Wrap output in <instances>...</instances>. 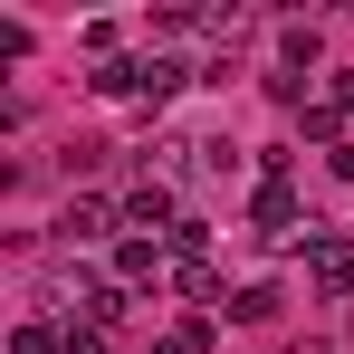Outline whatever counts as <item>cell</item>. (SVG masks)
<instances>
[{
  "label": "cell",
  "instance_id": "cell-1",
  "mask_svg": "<svg viewBox=\"0 0 354 354\" xmlns=\"http://www.w3.org/2000/svg\"><path fill=\"white\" fill-rule=\"evenodd\" d=\"M306 278H316V297H354V239H316Z\"/></svg>",
  "mask_w": 354,
  "mask_h": 354
},
{
  "label": "cell",
  "instance_id": "cell-2",
  "mask_svg": "<svg viewBox=\"0 0 354 354\" xmlns=\"http://www.w3.org/2000/svg\"><path fill=\"white\" fill-rule=\"evenodd\" d=\"M124 221H134V230H182V211H173V192H163V182H144V192L124 201Z\"/></svg>",
  "mask_w": 354,
  "mask_h": 354
},
{
  "label": "cell",
  "instance_id": "cell-3",
  "mask_svg": "<svg viewBox=\"0 0 354 354\" xmlns=\"http://www.w3.org/2000/svg\"><path fill=\"white\" fill-rule=\"evenodd\" d=\"M259 239H297V192H288V182L259 192Z\"/></svg>",
  "mask_w": 354,
  "mask_h": 354
},
{
  "label": "cell",
  "instance_id": "cell-4",
  "mask_svg": "<svg viewBox=\"0 0 354 354\" xmlns=\"http://www.w3.org/2000/svg\"><path fill=\"white\" fill-rule=\"evenodd\" d=\"M58 239L77 249V239H106V201H67L58 211Z\"/></svg>",
  "mask_w": 354,
  "mask_h": 354
},
{
  "label": "cell",
  "instance_id": "cell-5",
  "mask_svg": "<svg viewBox=\"0 0 354 354\" xmlns=\"http://www.w3.org/2000/svg\"><path fill=\"white\" fill-rule=\"evenodd\" d=\"M153 354H211V316H182V326H163V345Z\"/></svg>",
  "mask_w": 354,
  "mask_h": 354
},
{
  "label": "cell",
  "instance_id": "cell-6",
  "mask_svg": "<svg viewBox=\"0 0 354 354\" xmlns=\"http://www.w3.org/2000/svg\"><path fill=\"white\" fill-rule=\"evenodd\" d=\"M182 77H192V67H182V58H144V106H163V96H173Z\"/></svg>",
  "mask_w": 354,
  "mask_h": 354
},
{
  "label": "cell",
  "instance_id": "cell-7",
  "mask_svg": "<svg viewBox=\"0 0 354 354\" xmlns=\"http://www.w3.org/2000/svg\"><path fill=\"white\" fill-rule=\"evenodd\" d=\"M230 316H239V326H268V316H278V288H239Z\"/></svg>",
  "mask_w": 354,
  "mask_h": 354
},
{
  "label": "cell",
  "instance_id": "cell-8",
  "mask_svg": "<svg viewBox=\"0 0 354 354\" xmlns=\"http://www.w3.org/2000/svg\"><path fill=\"white\" fill-rule=\"evenodd\" d=\"M10 354H67V335H48V326H19V335H10Z\"/></svg>",
  "mask_w": 354,
  "mask_h": 354
},
{
  "label": "cell",
  "instance_id": "cell-9",
  "mask_svg": "<svg viewBox=\"0 0 354 354\" xmlns=\"http://www.w3.org/2000/svg\"><path fill=\"white\" fill-rule=\"evenodd\" d=\"M67 354H106V326H67Z\"/></svg>",
  "mask_w": 354,
  "mask_h": 354
},
{
  "label": "cell",
  "instance_id": "cell-10",
  "mask_svg": "<svg viewBox=\"0 0 354 354\" xmlns=\"http://www.w3.org/2000/svg\"><path fill=\"white\" fill-rule=\"evenodd\" d=\"M326 106H335V115H354V67L335 77V86H326Z\"/></svg>",
  "mask_w": 354,
  "mask_h": 354
}]
</instances>
